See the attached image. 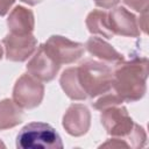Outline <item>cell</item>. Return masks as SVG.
Wrapping results in <instances>:
<instances>
[{"instance_id":"44dd1931","label":"cell","mask_w":149,"mask_h":149,"mask_svg":"<svg viewBox=\"0 0 149 149\" xmlns=\"http://www.w3.org/2000/svg\"><path fill=\"white\" fill-rule=\"evenodd\" d=\"M2 58V48H1V45H0V59Z\"/></svg>"},{"instance_id":"ffe728a7","label":"cell","mask_w":149,"mask_h":149,"mask_svg":"<svg viewBox=\"0 0 149 149\" xmlns=\"http://www.w3.org/2000/svg\"><path fill=\"white\" fill-rule=\"evenodd\" d=\"M21 1L24 2V3H27V5H29V6H35V5L40 3L42 0H21Z\"/></svg>"},{"instance_id":"7c38bea8","label":"cell","mask_w":149,"mask_h":149,"mask_svg":"<svg viewBox=\"0 0 149 149\" xmlns=\"http://www.w3.org/2000/svg\"><path fill=\"white\" fill-rule=\"evenodd\" d=\"M85 47L91 55L98 57L106 63L118 64L123 61V55L116 51L109 43L100 37H90Z\"/></svg>"},{"instance_id":"4fadbf2b","label":"cell","mask_w":149,"mask_h":149,"mask_svg":"<svg viewBox=\"0 0 149 149\" xmlns=\"http://www.w3.org/2000/svg\"><path fill=\"white\" fill-rule=\"evenodd\" d=\"M22 119L23 112L14 100L3 99L0 101V130L17 126Z\"/></svg>"},{"instance_id":"7402d4cb","label":"cell","mask_w":149,"mask_h":149,"mask_svg":"<svg viewBox=\"0 0 149 149\" xmlns=\"http://www.w3.org/2000/svg\"><path fill=\"white\" fill-rule=\"evenodd\" d=\"M0 147H5V144H3V143H2L1 141H0Z\"/></svg>"},{"instance_id":"8992f818","label":"cell","mask_w":149,"mask_h":149,"mask_svg":"<svg viewBox=\"0 0 149 149\" xmlns=\"http://www.w3.org/2000/svg\"><path fill=\"white\" fill-rule=\"evenodd\" d=\"M48 52L54 57V59L61 64H70L78 61L84 54V44L79 42H73L64 36L52 35L43 43Z\"/></svg>"},{"instance_id":"6da1fadb","label":"cell","mask_w":149,"mask_h":149,"mask_svg":"<svg viewBox=\"0 0 149 149\" xmlns=\"http://www.w3.org/2000/svg\"><path fill=\"white\" fill-rule=\"evenodd\" d=\"M101 123L107 134L114 136L101 147L142 148L147 141V134L140 125L128 115L126 107L114 105L101 109Z\"/></svg>"},{"instance_id":"5b68a950","label":"cell","mask_w":149,"mask_h":149,"mask_svg":"<svg viewBox=\"0 0 149 149\" xmlns=\"http://www.w3.org/2000/svg\"><path fill=\"white\" fill-rule=\"evenodd\" d=\"M44 95V86L38 79L29 73L22 74L15 83L13 90V100L21 108L37 107Z\"/></svg>"},{"instance_id":"ba28073f","label":"cell","mask_w":149,"mask_h":149,"mask_svg":"<svg viewBox=\"0 0 149 149\" xmlns=\"http://www.w3.org/2000/svg\"><path fill=\"white\" fill-rule=\"evenodd\" d=\"M59 66L61 65L48 52L44 44H41L36 54L28 62L27 71L30 76L41 81H50L56 77Z\"/></svg>"},{"instance_id":"9a60e30c","label":"cell","mask_w":149,"mask_h":149,"mask_svg":"<svg viewBox=\"0 0 149 149\" xmlns=\"http://www.w3.org/2000/svg\"><path fill=\"white\" fill-rule=\"evenodd\" d=\"M86 27L91 34H98L107 38H112L114 36L108 24L107 12L105 10H92L86 17Z\"/></svg>"},{"instance_id":"30bf717a","label":"cell","mask_w":149,"mask_h":149,"mask_svg":"<svg viewBox=\"0 0 149 149\" xmlns=\"http://www.w3.org/2000/svg\"><path fill=\"white\" fill-rule=\"evenodd\" d=\"M91 123V114L86 106L72 104L63 116V127L72 136H81L87 133Z\"/></svg>"},{"instance_id":"2e32d148","label":"cell","mask_w":149,"mask_h":149,"mask_svg":"<svg viewBox=\"0 0 149 149\" xmlns=\"http://www.w3.org/2000/svg\"><path fill=\"white\" fill-rule=\"evenodd\" d=\"M107 93H108V92H107ZM121 102H123L122 99H121L115 92H113V93L105 94L104 97H101L100 99H98V100H97L95 102H93L92 105H93V107H94L95 109L101 111V109L107 108V107H109V106L120 105Z\"/></svg>"},{"instance_id":"ac0fdd59","label":"cell","mask_w":149,"mask_h":149,"mask_svg":"<svg viewBox=\"0 0 149 149\" xmlns=\"http://www.w3.org/2000/svg\"><path fill=\"white\" fill-rule=\"evenodd\" d=\"M119 1L120 0H94V3L98 7H102V8L107 9V8H112L115 5H118Z\"/></svg>"},{"instance_id":"e0dca14e","label":"cell","mask_w":149,"mask_h":149,"mask_svg":"<svg viewBox=\"0 0 149 149\" xmlns=\"http://www.w3.org/2000/svg\"><path fill=\"white\" fill-rule=\"evenodd\" d=\"M125 3L140 13L148 9V0H125Z\"/></svg>"},{"instance_id":"d6986e66","label":"cell","mask_w":149,"mask_h":149,"mask_svg":"<svg viewBox=\"0 0 149 149\" xmlns=\"http://www.w3.org/2000/svg\"><path fill=\"white\" fill-rule=\"evenodd\" d=\"M14 1L15 0H0V16H3L8 13Z\"/></svg>"},{"instance_id":"277c9868","label":"cell","mask_w":149,"mask_h":149,"mask_svg":"<svg viewBox=\"0 0 149 149\" xmlns=\"http://www.w3.org/2000/svg\"><path fill=\"white\" fill-rule=\"evenodd\" d=\"M20 149H62L63 142L54 127L44 122L26 125L16 136Z\"/></svg>"},{"instance_id":"3957f363","label":"cell","mask_w":149,"mask_h":149,"mask_svg":"<svg viewBox=\"0 0 149 149\" xmlns=\"http://www.w3.org/2000/svg\"><path fill=\"white\" fill-rule=\"evenodd\" d=\"M77 79L86 98H95L112 90L113 72L101 62L86 59L77 66Z\"/></svg>"},{"instance_id":"8fae6325","label":"cell","mask_w":149,"mask_h":149,"mask_svg":"<svg viewBox=\"0 0 149 149\" xmlns=\"http://www.w3.org/2000/svg\"><path fill=\"white\" fill-rule=\"evenodd\" d=\"M7 26L12 34L26 35L34 30V14L30 9L23 6H16L7 19Z\"/></svg>"},{"instance_id":"52a82bcc","label":"cell","mask_w":149,"mask_h":149,"mask_svg":"<svg viewBox=\"0 0 149 149\" xmlns=\"http://www.w3.org/2000/svg\"><path fill=\"white\" fill-rule=\"evenodd\" d=\"M6 58L12 62H24L35 51L37 40L33 34L17 35L9 33L2 40Z\"/></svg>"},{"instance_id":"5bb4252c","label":"cell","mask_w":149,"mask_h":149,"mask_svg":"<svg viewBox=\"0 0 149 149\" xmlns=\"http://www.w3.org/2000/svg\"><path fill=\"white\" fill-rule=\"evenodd\" d=\"M59 84L65 92V94L72 99V100H85L86 95L81 91L78 79H77V66L76 68H69L63 71Z\"/></svg>"},{"instance_id":"7a4b0ae2","label":"cell","mask_w":149,"mask_h":149,"mask_svg":"<svg viewBox=\"0 0 149 149\" xmlns=\"http://www.w3.org/2000/svg\"><path fill=\"white\" fill-rule=\"evenodd\" d=\"M148 59L146 57L133 58L128 62H120L113 72L112 88L122 101L134 102L140 100L147 90Z\"/></svg>"},{"instance_id":"9c48e42d","label":"cell","mask_w":149,"mask_h":149,"mask_svg":"<svg viewBox=\"0 0 149 149\" xmlns=\"http://www.w3.org/2000/svg\"><path fill=\"white\" fill-rule=\"evenodd\" d=\"M108 24L113 35L137 37L140 29L136 17L125 7H116L107 13Z\"/></svg>"}]
</instances>
